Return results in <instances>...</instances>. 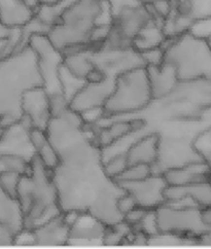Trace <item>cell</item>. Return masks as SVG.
<instances>
[{
  "label": "cell",
  "mask_w": 211,
  "mask_h": 249,
  "mask_svg": "<svg viewBox=\"0 0 211 249\" xmlns=\"http://www.w3.org/2000/svg\"><path fill=\"white\" fill-rule=\"evenodd\" d=\"M101 150L86 132L58 150L61 164L53 177L62 211L90 213L109 226L124 219L117 201L125 191L105 174Z\"/></svg>",
  "instance_id": "obj_1"
},
{
  "label": "cell",
  "mask_w": 211,
  "mask_h": 249,
  "mask_svg": "<svg viewBox=\"0 0 211 249\" xmlns=\"http://www.w3.org/2000/svg\"><path fill=\"white\" fill-rule=\"evenodd\" d=\"M38 86H43V79L38 58L29 44L0 60V127L22 120L23 95Z\"/></svg>",
  "instance_id": "obj_2"
},
{
  "label": "cell",
  "mask_w": 211,
  "mask_h": 249,
  "mask_svg": "<svg viewBox=\"0 0 211 249\" xmlns=\"http://www.w3.org/2000/svg\"><path fill=\"white\" fill-rule=\"evenodd\" d=\"M53 176L54 172L48 170L35 154L31 160V172L22 176L18 189V199L25 215V229L32 230L63 212Z\"/></svg>",
  "instance_id": "obj_3"
},
{
  "label": "cell",
  "mask_w": 211,
  "mask_h": 249,
  "mask_svg": "<svg viewBox=\"0 0 211 249\" xmlns=\"http://www.w3.org/2000/svg\"><path fill=\"white\" fill-rule=\"evenodd\" d=\"M103 0H74L58 18L48 32L53 46L61 53L67 49L91 44L98 24Z\"/></svg>",
  "instance_id": "obj_4"
},
{
  "label": "cell",
  "mask_w": 211,
  "mask_h": 249,
  "mask_svg": "<svg viewBox=\"0 0 211 249\" xmlns=\"http://www.w3.org/2000/svg\"><path fill=\"white\" fill-rule=\"evenodd\" d=\"M154 101L146 66L123 71L116 77L113 91L104 104V118L141 111Z\"/></svg>",
  "instance_id": "obj_5"
},
{
  "label": "cell",
  "mask_w": 211,
  "mask_h": 249,
  "mask_svg": "<svg viewBox=\"0 0 211 249\" xmlns=\"http://www.w3.org/2000/svg\"><path fill=\"white\" fill-rule=\"evenodd\" d=\"M165 61L176 68L179 81L208 77L211 71V51L205 39L188 32L179 37L167 38Z\"/></svg>",
  "instance_id": "obj_6"
},
{
  "label": "cell",
  "mask_w": 211,
  "mask_h": 249,
  "mask_svg": "<svg viewBox=\"0 0 211 249\" xmlns=\"http://www.w3.org/2000/svg\"><path fill=\"white\" fill-rule=\"evenodd\" d=\"M156 211L161 235L194 238L199 243L201 236L211 233V227L204 222L199 207H175L164 204Z\"/></svg>",
  "instance_id": "obj_7"
},
{
  "label": "cell",
  "mask_w": 211,
  "mask_h": 249,
  "mask_svg": "<svg viewBox=\"0 0 211 249\" xmlns=\"http://www.w3.org/2000/svg\"><path fill=\"white\" fill-rule=\"evenodd\" d=\"M125 192L131 194L138 206L146 209H157L165 204L164 192L167 182L162 174H153L147 178L119 184Z\"/></svg>",
  "instance_id": "obj_8"
},
{
  "label": "cell",
  "mask_w": 211,
  "mask_h": 249,
  "mask_svg": "<svg viewBox=\"0 0 211 249\" xmlns=\"http://www.w3.org/2000/svg\"><path fill=\"white\" fill-rule=\"evenodd\" d=\"M154 20L146 4L136 3L123 7L113 17L112 27L133 42L136 35Z\"/></svg>",
  "instance_id": "obj_9"
},
{
  "label": "cell",
  "mask_w": 211,
  "mask_h": 249,
  "mask_svg": "<svg viewBox=\"0 0 211 249\" xmlns=\"http://www.w3.org/2000/svg\"><path fill=\"white\" fill-rule=\"evenodd\" d=\"M23 114L29 118L33 127L42 130L48 128L52 119L50 95L43 86H38L26 91L22 98Z\"/></svg>",
  "instance_id": "obj_10"
},
{
  "label": "cell",
  "mask_w": 211,
  "mask_h": 249,
  "mask_svg": "<svg viewBox=\"0 0 211 249\" xmlns=\"http://www.w3.org/2000/svg\"><path fill=\"white\" fill-rule=\"evenodd\" d=\"M162 175L167 185L184 186L201 182H211V169L204 160L166 169Z\"/></svg>",
  "instance_id": "obj_11"
},
{
  "label": "cell",
  "mask_w": 211,
  "mask_h": 249,
  "mask_svg": "<svg viewBox=\"0 0 211 249\" xmlns=\"http://www.w3.org/2000/svg\"><path fill=\"white\" fill-rule=\"evenodd\" d=\"M154 100L167 98L173 93L179 83L175 66L165 61L161 66H146Z\"/></svg>",
  "instance_id": "obj_12"
},
{
  "label": "cell",
  "mask_w": 211,
  "mask_h": 249,
  "mask_svg": "<svg viewBox=\"0 0 211 249\" xmlns=\"http://www.w3.org/2000/svg\"><path fill=\"white\" fill-rule=\"evenodd\" d=\"M144 126L145 122L141 119L114 122L106 127H101L97 131H93L94 141L101 149L107 148L132 133L141 130Z\"/></svg>",
  "instance_id": "obj_13"
},
{
  "label": "cell",
  "mask_w": 211,
  "mask_h": 249,
  "mask_svg": "<svg viewBox=\"0 0 211 249\" xmlns=\"http://www.w3.org/2000/svg\"><path fill=\"white\" fill-rule=\"evenodd\" d=\"M35 245H66L70 240V228L63 218V212L32 229Z\"/></svg>",
  "instance_id": "obj_14"
},
{
  "label": "cell",
  "mask_w": 211,
  "mask_h": 249,
  "mask_svg": "<svg viewBox=\"0 0 211 249\" xmlns=\"http://www.w3.org/2000/svg\"><path fill=\"white\" fill-rule=\"evenodd\" d=\"M161 137L158 133H149L135 141L126 150L129 165L147 164L154 166L159 159Z\"/></svg>",
  "instance_id": "obj_15"
},
{
  "label": "cell",
  "mask_w": 211,
  "mask_h": 249,
  "mask_svg": "<svg viewBox=\"0 0 211 249\" xmlns=\"http://www.w3.org/2000/svg\"><path fill=\"white\" fill-rule=\"evenodd\" d=\"M36 15L25 0H0V21L11 28H23Z\"/></svg>",
  "instance_id": "obj_16"
},
{
  "label": "cell",
  "mask_w": 211,
  "mask_h": 249,
  "mask_svg": "<svg viewBox=\"0 0 211 249\" xmlns=\"http://www.w3.org/2000/svg\"><path fill=\"white\" fill-rule=\"evenodd\" d=\"M0 222L17 236L25 229V215L19 199L8 195L0 185Z\"/></svg>",
  "instance_id": "obj_17"
},
{
  "label": "cell",
  "mask_w": 211,
  "mask_h": 249,
  "mask_svg": "<svg viewBox=\"0 0 211 249\" xmlns=\"http://www.w3.org/2000/svg\"><path fill=\"white\" fill-rule=\"evenodd\" d=\"M107 225L90 213L82 212L74 225L70 228L71 239H97L103 238Z\"/></svg>",
  "instance_id": "obj_18"
},
{
  "label": "cell",
  "mask_w": 211,
  "mask_h": 249,
  "mask_svg": "<svg viewBox=\"0 0 211 249\" xmlns=\"http://www.w3.org/2000/svg\"><path fill=\"white\" fill-rule=\"evenodd\" d=\"M167 40L163 31V24L153 20L140 31L132 42V47L137 52L141 53L147 50L164 47Z\"/></svg>",
  "instance_id": "obj_19"
},
{
  "label": "cell",
  "mask_w": 211,
  "mask_h": 249,
  "mask_svg": "<svg viewBox=\"0 0 211 249\" xmlns=\"http://www.w3.org/2000/svg\"><path fill=\"white\" fill-rule=\"evenodd\" d=\"M174 8L194 21L211 18V0H174Z\"/></svg>",
  "instance_id": "obj_20"
},
{
  "label": "cell",
  "mask_w": 211,
  "mask_h": 249,
  "mask_svg": "<svg viewBox=\"0 0 211 249\" xmlns=\"http://www.w3.org/2000/svg\"><path fill=\"white\" fill-rule=\"evenodd\" d=\"M183 188L186 195L194 200L201 209L211 206V182L184 185Z\"/></svg>",
  "instance_id": "obj_21"
},
{
  "label": "cell",
  "mask_w": 211,
  "mask_h": 249,
  "mask_svg": "<svg viewBox=\"0 0 211 249\" xmlns=\"http://www.w3.org/2000/svg\"><path fill=\"white\" fill-rule=\"evenodd\" d=\"M154 174L153 166L147 164H134L129 165L126 170L123 172L119 177H117L114 181L118 184L135 182L143 180L147 177Z\"/></svg>",
  "instance_id": "obj_22"
},
{
  "label": "cell",
  "mask_w": 211,
  "mask_h": 249,
  "mask_svg": "<svg viewBox=\"0 0 211 249\" xmlns=\"http://www.w3.org/2000/svg\"><path fill=\"white\" fill-rule=\"evenodd\" d=\"M36 155L48 170L52 172H54L61 164L60 154L50 139L36 150Z\"/></svg>",
  "instance_id": "obj_23"
},
{
  "label": "cell",
  "mask_w": 211,
  "mask_h": 249,
  "mask_svg": "<svg viewBox=\"0 0 211 249\" xmlns=\"http://www.w3.org/2000/svg\"><path fill=\"white\" fill-rule=\"evenodd\" d=\"M129 166L128 158L125 153L114 155L109 158L106 162H103L104 172L110 179L114 180L124 172Z\"/></svg>",
  "instance_id": "obj_24"
},
{
  "label": "cell",
  "mask_w": 211,
  "mask_h": 249,
  "mask_svg": "<svg viewBox=\"0 0 211 249\" xmlns=\"http://www.w3.org/2000/svg\"><path fill=\"white\" fill-rule=\"evenodd\" d=\"M193 144L211 169V128L200 133Z\"/></svg>",
  "instance_id": "obj_25"
},
{
  "label": "cell",
  "mask_w": 211,
  "mask_h": 249,
  "mask_svg": "<svg viewBox=\"0 0 211 249\" xmlns=\"http://www.w3.org/2000/svg\"><path fill=\"white\" fill-rule=\"evenodd\" d=\"M136 229L141 231V232H143L149 238H154L161 235L159 231V226H158L156 209H149Z\"/></svg>",
  "instance_id": "obj_26"
},
{
  "label": "cell",
  "mask_w": 211,
  "mask_h": 249,
  "mask_svg": "<svg viewBox=\"0 0 211 249\" xmlns=\"http://www.w3.org/2000/svg\"><path fill=\"white\" fill-rule=\"evenodd\" d=\"M22 176V174L13 171L3 172L0 174V185L8 195L18 198V189Z\"/></svg>",
  "instance_id": "obj_27"
},
{
  "label": "cell",
  "mask_w": 211,
  "mask_h": 249,
  "mask_svg": "<svg viewBox=\"0 0 211 249\" xmlns=\"http://www.w3.org/2000/svg\"><path fill=\"white\" fill-rule=\"evenodd\" d=\"M145 66H161L165 62V49L155 48L139 53Z\"/></svg>",
  "instance_id": "obj_28"
},
{
  "label": "cell",
  "mask_w": 211,
  "mask_h": 249,
  "mask_svg": "<svg viewBox=\"0 0 211 249\" xmlns=\"http://www.w3.org/2000/svg\"><path fill=\"white\" fill-rule=\"evenodd\" d=\"M190 32L199 38L206 39L209 35H211V18L195 21Z\"/></svg>",
  "instance_id": "obj_29"
},
{
  "label": "cell",
  "mask_w": 211,
  "mask_h": 249,
  "mask_svg": "<svg viewBox=\"0 0 211 249\" xmlns=\"http://www.w3.org/2000/svg\"><path fill=\"white\" fill-rule=\"evenodd\" d=\"M136 206H138L136 200L134 199L133 196L127 192L123 193L117 201V208L123 218H124L125 214H127L130 210L135 208Z\"/></svg>",
  "instance_id": "obj_30"
},
{
  "label": "cell",
  "mask_w": 211,
  "mask_h": 249,
  "mask_svg": "<svg viewBox=\"0 0 211 249\" xmlns=\"http://www.w3.org/2000/svg\"><path fill=\"white\" fill-rule=\"evenodd\" d=\"M149 209L143 208L141 206H136L135 208H133L132 210H130L127 214H125L124 216V220L129 224L133 229H136L141 220L143 219V217L145 216L146 212Z\"/></svg>",
  "instance_id": "obj_31"
},
{
  "label": "cell",
  "mask_w": 211,
  "mask_h": 249,
  "mask_svg": "<svg viewBox=\"0 0 211 249\" xmlns=\"http://www.w3.org/2000/svg\"><path fill=\"white\" fill-rule=\"evenodd\" d=\"M16 235L12 232L10 228L0 222V246L15 245Z\"/></svg>",
  "instance_id": "obj_32"
},
{
  "label": "cell",
  "mask_w": 211,
  "mask_h": 249,
  "mask_svg": "<svg viewBox=\"0 0 211 249\" xmlns=\"http://www.w3.org/2000/svg\"><path fill=\"white\" fill-rule=\"evenodd\" d=\"M16 28L8 27L7 25L0 21V40H8L14 33V30Z\"/></svg>",
  "instance_id": "obj_33"
},
{
  "label": "cell",
  "mask_w": 211,
  "mask_h": 249,
  "mask_svg": "<svg viewBox=\"0 0 211 249\" xmlns=\"http://www.w3.org/2000/svg\"><path fill=\"white\" fill-rule=\"evenodd\" d=\"M202 217L205 224L211 227V206L202 209Z\"/></svg>",
  "instance_id": "obj_34"
},
{
  "label": "cell",
  "mask_w": 211,
  "mask_h": 249,
  "mask_svg": "<svg viewBox=\"0 0 211 249\" xmlns=\"http://www.w3.org/2000/svg\"><path fill=\"white\" fill-rule=\"evenodd\" d=\"M139 3H142V4H151L155 1H158V0H137Z\"/></svg>",
  "instance_id": "obj_35"
},
{
  "label": "cell",
  "mask_w": 211,
  "mask_h": 249,
  "mask_svg": "<svg viewBox=\"0 0 211 249\" xmlns=\"http://www.w3.org/2000/svg\"><path fill=\"white\" fill-rule=\"evenodd\" d=\"M205 40H206V42H207V46H208L209 50L211 51V35H209V36H208Z\"/></svg>",
  "instance_id": "obj_36"
},
{
  "label": "cell",
  "mask_w": 211,
  "mask_h": 249,
  "mask_svg": "<svg viewBox=\"0 0 211 249\" xmlns=\"http://www.w3.org/2000/svg\"><path fill=\"white\" fill-rule=\"evenodd\" d=\"M4 129H5V128H1V127H0V135L2 134V132L4 131Z\"/></svg>",
  "instance_id": "obj_37"
}]
</instances>
